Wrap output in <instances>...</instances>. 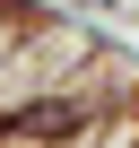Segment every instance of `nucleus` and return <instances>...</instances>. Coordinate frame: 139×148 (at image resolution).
<instances>
[{"instance_id": "nucleus-1", "label": "nucleus", "mask_w": 139, "mask_h": 148, "mask_svg": "<svg viewBox=\"0 0 139 148\" xmlns=\"http://www.w3.org/2000/svg\"><path fill=\"white\" fill-rule=\"evenodd\" d=\"M70 122H78V105H26L18 113V131H35V139H61Z\"/></svg>"}]
</instances>
